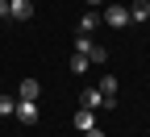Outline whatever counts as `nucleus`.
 <instances>
[{
	"label": "nucleus",
	"mask_w": 150,
	"mask_h": 137,
	"mask_svg": "<svg viewBox=\"0 0 150 137\" xmlns=\"http://www.w3.org/2000/svg\"><path fill=\"white\" fill-rule=\"evenodd\" d=\"M100 21H104L108 29H125V25H129V8H125V4H108Z\"/></svg>",
	"instance_id": "obj_1"
},
{
	"label": "nucleus",
	"mask_w": 150,
	"mask_h": 137,
	"mask_svg": "<svg viewBox=\"0 0 150 137\" xmlns=\"http://www.w3.org/2000/svg\"><path fill=\"white\" fill-rule=\"evenodd\" d=\"M13 116H17L21 125H38V116H42V112H38V100H17Z\"/></svg>",
	"instance_id": "obj_2"
},
{
	"label": "nucleus",
	"mask_w": 150,
	"mask_h": 137,
	"mask_svg": "<svg viewBox=\"0 0 150 137\" xmlns=\"http://www.w3.org/2000/svg\"><path fill=\"white\" fill-rule=\"evenodd\" d=\"M79 108L96 112V108H108V100L100 96V87H83V91H79Z\"/></svg>",
	"instance_id": "obj_3"
},
{
	"label": "nucleus",
	"mask_w": 150,
	"mask_h": 137,
	"mask_svg": "<svg viewBox=\"0 0 150 137\" xmlns=\"http://www.w3.org/2000/svg\"><path fill=\"white\" fill-rule=\"evenodd\" d=\"M33 17V0H8V21H29Z\"/></svg>",
	"instance_id": "obj_4"
},
{
	"label": "nucleus",
	"mask_w": 150,
	"mask_h": 137,
	"mask_svg": "<svg viewBox=\"0 0 150 137\" xmlns=\"http://www.w3.org/2000/svg\"><path fill=\"white\" fill-rule=\"evenodd\" d=\"M142 21H150V0H134L129 4V25H142Z\"/></svg>",
	"instance_id": "obj_5"
},
{
	"label": "nucleus",
	"mask_w": 150,
	"mask_h": 137,
	"mask_svg": "<svg viewBox=\"0 0 150 137\" xmlns=\"http://www.w3.org/2000/svg\"><path fill=\"white\" fill-rule=\"evenodd\" d=\"M42 96V83L38 79H21V91H17V100H38Z\"/></svg>",
	"instance_id": "obj_6"
},
{
	"label": "nucleus",
	"mask_w": 150,
	"mask_h": 137,
	"mask_svg": "<svg viewBox=\"0 0 150 137\" xmlns=\"http://www.w3.org/2000/svg\"><path fill=\"white\" fill-rule=\"evenodd\" d=\"M96 25H100V13H96V8H88V13L79 17V33H92Z\"/></svg>",
	"instance_id": "obj_7"
},
{
	"label": "nucleus",
	"mask_w": 150,
	"mask_h": 137,
	"mask_svg": "<svg viewBox=\"0 0 150 137\" xmlns=\"http://www.w3.org/2000/svg\"><path fill=\"white\" fill-rule=\"evenodd\" d=\"M92 125H96V116H92L88 108H79V112H75V129H79V133H88Z\"/></svg>",
	"instance_id": "obj_8"
},
{
	"label": "nucleus",
	"mask_w": 150,
	"mask_h": 137,
	"mask_svg": "<svg viewBox=\"0 0 150 137\" xmlns=\"http://www.w3.org/2000/svg\"><path fill=\"white\" fill-rule=\"evenodd\" d=\"M88 67H92V58H88V54H79V50H75V54H71V71H75V75H83Z\"/></svg>",
	"instance_id": "obj_9"
},
{
	"label": "nucleus",
	"mask_w": 150,
	"mask_h": 137,
	"mask_svg": "<svg viewBox=\"0 0 150 137\" xmlns=\"http://www.w3.org/2000/svg\"><path fill=\"white\" fill-rule=\"evenodd\" d=\"M100 96L112 104V96H117V79H112V75H104V79H100Z\"/></svg>",
	"instance_id": "obj_10"
},
{
	"label": "nucleus",
	"mask_w": 150,
	"mask_h": 137,
	"mask_svg": "<svg viewBox=\"0 0 150 137\" xmlns=\"http://www.w3.org/2000/svg\"><path fill=\"white\" fill-rule=\"evenodd\" d=\"M88 58H92V63H108V50H104V46H92Z\"/></svg>",
	"instance_id": "obj_11"
},
{
	"label": "nucleus",
	"mask_w": 150,
	"mask_h": 137,
	"mask_svg": "<svg viewBox=\"0 0 150 137\" xmlns=\"http://www.w3.org/2000/svg\"><path fill=\"white\" fill-rule=\"evenodd\" d=\"M13 108H17L13 96H0V116H13Z\"/></svg>",
	"instance_id": "obj_12"
},
{
	"label": "nucleus",
	"mask_w": 150,
	"mask_h": 137,
	"mask_svg": "<svg viewBox=\"0 0 150 137\" xmlns=\"http://www.w3.org/2000/svg\"><path fill=\"white\" fill-rule=\"evenodd\" d=\"M75 50L88 54V50H92V37H88V33H79V37H75Z\"/></svg>",
	"instance_id": "obj_13"
},
{
	"label": "nucleus",
	"mask_w": 150,
	"mask_h": 137,
	"mask_svg": "<svg viewBox=\"0 0 150 137\" xmlns=\"http://www.w3.org/2000/svg\"><path fill=\"white\" fill-rule=\"evenodd\" d=\"M0 21H8V0H0Z\"/></svg>",
	"instance_id": "obj_14"
},
{
	"label": "nucleus",
	"mask_w": 150,
	"mask_h": 137,
	"mask_svg": "<svg viewBox=\"0 0 150 137\" xmlns=\"http://www.w3.org/2000/svg\"><path fill=\"white\" fill-rule=\"evenodd\" d=\"M83 137H104V133H100V129H96V125H92V129H88V133H83Z\"/></svg>",
	"instance_id": "obj_15"
},
{
	"label": "nucleus",
	"mask_w": 150,
	"mask_h": 137,
	"mask_svg": "<svg viewBox=\"0 0 150 137\" xmlns=\"http://www.w3.org/2000/svg\"><path fill=\"white\" fill-rule=\"evenodd\" d=\"M88 4H100V0H88Z\"/></svg>",
	"instance_id": "obj_16"
}]
</instances>
